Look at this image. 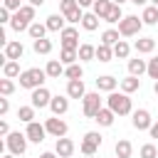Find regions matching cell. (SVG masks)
Listing matches in <instances>:
<instances>
[{"label": "cell", "instance_id": "obj_1", "mask_svg": "<svg viewBox=\"0 0 158 158\" xmlns=\"http://www.w3.org/2000/svg\"><path fill=\"white\" fill-rule=\"evenodd\" d=\"M32 20H35V5H22L20 10H15V15L10 20V27L15 32H22V30H30Z\"/></svg>", "mask_w": 158, "mask_h": 158}, {"label": "cell", "instance_id": "obj_2", "mask_svg": "<svg viewBox=\"0 0 158 158\" xmlns=\"http://www.w3.org/2000/svg\"><path fill=\"white\" fill-rule=\"evenodd\" d=\"M44 79H47V72L40 67H32V69H25L20 74V86L22 89H37L44 84Z\"/></svg>", "mask_w": 158, "mask_h": 158}, {"label": "cell", "instance_id": "obj_3", "mask_svg": "<svg viewBox=\"0 0 158 158\" xmlns=\"http://www.w3.org/2000/svg\"><path fill=\"white\" fill-rule=\"evenodd\" d=\"M106 104H109V109H111L114 114H118V116H126V114H131V99H128V94H126V91H121V94H116V91H109V99H106Z\"/></svg>", "mask_w": 158, "mask_h": 158}, {"label": "cell", "instance_id": "obj_4", "mask_svg": "<svg viewBox=\"0 0 158 158\" xmlns=\"http://www.w3.org/2000/svg\"><path fill=\"white\" fill-rule=\"evenodd\" d=\"M27 133H20V131H12V133H7V138H5V146L10 148V153H15V156H22L25 151H27Z\"/></svg>", "mask_w": 158, "mask_h": 158}, {"label": "cell", "instance_id": "obj_5", "mask_svg": "<svg viewBox=\"0 0 158 158\" xmlns=\"http://www.w3.org/2000/svg\"><path fill=\"white\" fill-rule=\"evenodd\" d=\"M141 27H143V20L136 17V15H126V17L118 22V32H121V37H133V35L141 32Z\"/></svg>", "mask_w": 158, "mask_h": 158}, {"label": "cell", "instance_id": "obj_6", "mask_svg": "<svg viewBox=\"0 0 158 158\" xmlns=\"http://www.w3.org/2000/svg\"><path fill=\"white\" fill-rule=\"evenodd\" d=\"M99 146H101V133L99 131H89V133H84V141H81L79 148H81L84 156H96Z\"/></svg>", "mask_w": 158, "mask_h": 158}, {"label": "cell", "instance_id": "obj_7", "mask_svg": "<svg viewBox=\"0 0 158 158\" xmlns=\"http://www.w3.org/2000/svg\"><path fill=\"white\" fill-rule=\"evenodd\" d=\"M84 116L86 118H94L96 114H99V109H101V96H99V91H89V94H84Z\"/></svg>", "mask_w": 158, "mask_h": 158}, {"label": "cell", "instance_id": "obj_8", "mask_svg": "<svg viewBox=\"0 0 158 158\" xmlns=\"http://www.w3.org/2000/svg\"><path fill=\"white\" fill-rule=\"evenodd\" d=\"M62 37V49H79V32L77 27H64L59 32Z\"/></svg>", "mask_w": 158, "mask_h": 158}, {"label": "cell", "instance_id": "obj_9", "mask_svg": "<svg viewBox=\"0 0 158 158\" xmlns=\"http://www.w3.org/2000/svg\"><path fill=\"white\" fill-rule=\"evenodd\" d=\"M44 128H47V133H52L54 138H62V136H67V131H69V126H67L62 118H57V116L47 118V121H44Z\"/></svg>", "mask_w": 158, "mask_h": 158}, {"label": "cell", "instance_id": "obj_10", "mask_svg": "<svg viewBox=\"0 0 158 158\" xmlns=\"http://www.w3.org/2000/svg\"><path fill=\"white\" fill-rule=\"evenodd\" d=\"M32 106L35 109H44V106H49V101H52V94L44 89V86H37V89H32Z\"/></svg>", "mask_w": 158, "mask_h": 158}, {"label": "cell", "instance_id": "obj_11", "mask_svg": "<svg viewBox=\"0 0 158 158\" xmlns=\"http://www.w3.org/2000/svg\"><path fill=\"white\" fill-rule=\"evenodd\" d=\"M25 133H27V138H30L32 143H42V141H44V136H47V128H44L42 123H37V121H30Z\"/></svg>", "mask_w": 158, "mask_h": 158}, {"label": "cell", "instance_id": "obj_12", "mask_svg": "<svg viewBox=\"0 0 158 158\" xmlns=\"http://www.w3.org/2000/svg\"><path fill=\"white\" fill-rule=\"evenodd\" d=\"M131 123H133V128H138V131H146V128H151L153 123H151V114L146 111V109H138V111H133V118H131Z\"/></svg>", "mask_w": 158, "mask_h": 158}, {"label": "cell", "instance_id": "obj_13", "mask_svg": "<svg viewBox=\"0 0 158 158\" xmlns=\"http://www.w3.org/2000/svg\"><path fill=\"white\" fill-rule=\"evenodd\" d=\"M86 89H84V81L81 79H69L67 81V96L69 99H84Z\"/></svg>", "mask_w": 158, "mask_h": 158}, {"label": "cell", "instance_id": "obj_14", "mask_svg": "<svg viewBox=\"0 0 158 158\" xmlns=\"http://www.w3.org/2000/svg\"><path fill=\"white\" fill-rule=\"evenodd\" d=\"M54 151H57V156L59 158H69L72 153H74V141L72 138H57V146H54Z\"/></svg>", "mask_w": 158, "mask_h": 158}, {"label": "cell", "instance_id": "obj_15", "mask_svg": "<svg viewBox=\"0 0 158 158\" xmlns=\"http://www.w3.org/2000/svg\"><path fill=\"white\" fill-rule=\"evenodd\" d=\"M49 109H52L54 116H62V114H67V109H69V99H67V96H52Z\"/></svg>", "mask_w": 158, "mask_h": 158}, {"label": "cell", "instance_id": "obj_16", "mask_svg": "<svg viewBox=\"0 0 158 158\" xmlns=\"http://www.w3.org/2000/svg\"><path fill=\"white\" fill-rule=\"evenodd\" d=\"M44 72H47L49 79H59V74H64V64H62V59H49L47 67H44Z\"/></svg>", "mask_w": 158, "mask_h": 158}, {"label": "cell", "instance_id": "obj_17", "mask_svg": "<svg viewBox=\"0 0 158 158\" xmlns=\"http://www.w3.org/2000/svg\"><path fill=\"white\" fill-rule=\"evenodd\" d=\"M114 118H116V114H114L109 106H106V109L101 106V109H99V114L94 116V121H96L99 126H111V123H114Z\"/></svg>", "mask_w": 158, "mask_h": 158}, {"label": "cell", "instance_id": "obj_18", "mask_svg": "<svg viewBox=\"0 0 158 158\" xmlns=\"http://www.w3.org/2000/svg\"><path fill=\"white\" fill-rule=\"evenodd\" d=\"M156 44H158V42H156L153 37H141V40H136V44H133V47H136V52L148 54V52H153V49H156Z\"/></svg>", "mask_w": 158, "mask_h": 158}, {"label": "cell", "instance_id": "obj_19", "mask_svg": "<svg viewBox=\"0 0 158 158\" xmlns=\"http://www.w3.org/2000/svg\"><path fill=\"white\" fill-rule=\"evenodd\" d=\"M25 54V47L20 42H7L5 44V59H20Z\"/></svg>", "mask_w": 158, "mask_h": 158}, {"label": "cell", "instance_id": "obj_20", "mask_svg": "<svg viewBox=\"0 0 158 158\" xmlns=\"http://www.w3.org/2000/svg\"><path fill=\"white\" fill-rule=\"evenodd\" d=\"M116 84H118V79H114L111 74H104V77L96 79V89H99V91H114Z\"/></svg>", "mask_w": 158, "mask_h": 158}, {"label": "cell", "instance_id": "obj_21", "mask_svg": "<svg viewBox=\"0 0 158 158\" xmlns=\"http://www.w3.org/2000/svg\"><path fill=\"white\" fill-rule=\"evenodd\" d=\"M114 151H116V156H118V158H131V153H133V146H131V141H128V138H118Z\"/></svg>", "mask_w": 158, "mask_h": 158}, {"label": "cell", "instance_id": "obj_22", "mask_svg": "<svg viewBox=\"0 0 158 158\" xmlns=\"http://www.w3.org/2000/svg\"><path fill=\"white\" fill-rule=\"evenodd\" d=\"M114 7V2L111 0H94V5H91V10H94V15H99L101 20H106V15H109V10Z\"/></svg>", "mask_w": 158, "mask_h": 158}, {"label": "cell", "instance_id": "obj_23", "mask_svg": "<svg viewBox=\"0 0 158 158\" xmlns=\"http://www.w3.org/2000/svg\"><path fill=\"white\" fill-rule=\"evenodd\" d=\"M64 20H67L64 15H49L44 25H47L49 32H62V30H64Z\"/></svg>", "mask_w": 158, "mask_h": 158}, {"label": "cell", "instance_id": "obj_24", "mask_svg": "<svg viewBox=\"0 0 158 158\" xmlns=\"http://www.w3.org/2000/svg\"><path fill=\"white\" fill-rule=\"evenodd\" d=\"M79 59H84V62H91V59H96V47L94 44H89V42H84V44H79Z\"/></svg>", "mask_w": 158, "mask_h": 158}, {"label": "cell", "instance_id": "obj_25", "mask_svg": "<svg viewBox=\"0 0 158 158\" xmlns=\"http://www.w3.org/2000/svg\"><path fill=\"white\" fill-rule=\"evenodd\" d=\"M138 86H141V79L133 77V74H128L126 79H121V91H126V94H133Z\"/></svg>", "mask_w": 158, "mask_h": 158}, {"label": "cell", "instance_id": "obj_26", "mask_svg": "<svg viewBox=\"0 0 158 158\" xmlns=\"http://www.w3.org/2000/svg\"><path fill=\"white\" fill-rule=\"evenodd\" d=\"M99 20H101L99 15H94V12H86V15L81 17V27H84L86 32H94V30L99 27Z\"/></svg>", "mask_w": 158, "mask_h": 158}, {"label": "cell", "instance_id": "obj_27", "mask_svg": "<svg viewBox=\"0 0 158 158\" xmlns=\"http://www.w3.org/2000/svg\"><path fill=\"white\" fill-rule=\"evenodd\" d=\"M143 72H148V64H146L143 59H128V74L141 77Z\"/></svg>", "mask_w": 158, "mask_h": 158}, {"label": "cell", "instance_id": "obj_28", "mask_svg": "<svg viewBox=\"0 0 158 158\" xmlns=\"http://www.w3.org/2000/svg\"><path fill=\"white\" fill-rule=\"evenodd\" d=\"M2 74H5L7 79L20 77V62H17V59H7V62L2 64Z\"/></svg>", "mask_w": 158, "mask_h": 158}, {"label": "cell", "instance_id": "obj_29", "mask_svg": "<svg viewBox=\"0 0 158 158\" xmlns=\"http://www.w3.org/2000/svg\"><path fill=\"white\" fill-rule=\"evenodd\" d=\"M96 59H99V62H111V59H114V47H109V44L101 42V44L96 47Z\"/></svg>", "mask_w": 158, "mask_h": 158}, {"label": "cell", "instance_id": "obj_30", "mask_svg": "<svg viewBox=\"0 0 158 158\" xmlns=\"http://www.w3.org/2000/svg\"><path fill=\"white\" fill-rule=\"evenodd\" d=\"M32 49H35L37 54H49V52H52V42H49L47 37H42V40H35V42H32Z\"/></svg>", "mask_w": 158, "mask_h": 158}, {"label": "cell", "instance_id": "obj_31", "mask_svg": "<svg viewBox=\"0 0 158 158\" xmlns=\"http://www.w3.org/2000/svg\"><path fill=\"white\" fill-rule=\"evenodd\" d=\"M141 20H143V25H156V22H158V7H156V5L146 7L143 15H141Z\"/></svg>", "mask_w": 158, "mask_h": 158}, {"label": "cell", "instance_id": "obj_32", "mask_svg": "<svg viewBox=\"0 0 158 158\" xmlns=\"http://www.w3.org/2000/svg\"><path fill=\"white\" fill-rule=\"evenodd\" d=\"M27 32H30V37H32V40H42V37H44V32H47V25H42V22H32Z\"/></svg>", "mask_w": 158, "mask_h": 158}, {"label": "cell", "instance_id": "obj_33", "mask_svg": "<svg viewBox=\"0 0 158 158\" xmlns=\"http://www.w3.org/2000/svg\"><path fill=\"white\" fill-rule=\"evenodd\" d=\"M128 54H131V47H128L123 40H118V42L114 44V57H118V59H126Z\"/></svg>", "mask_w": 158, "mask_h": 158}, {"label": "cell", "instance_id": "obj_34", "mask_svg": "<svg viewBox=\"0 0 158 158\" xmlns=\"http://www.w3.org/2000/svg\"><path fill=\"white\" fill-rule=\"evenodd\" d=\"M17 118L25 121V123L35 121V106H20V109H17Z\"/></svg>", "mask_w": 158, "mask_h": 158}, {"label": "cell", "instance_id": "obj_35", "mask_svg": "<svg viewBox=\"0 0 158 158\" xmlns=\"http://www.w3.org/2000/svg\"><path fill=\"white\" fill-rule=\"evenodd\" d=\"M118 37H121V32H118V30H106V32L101 35V42H104V44H109V47H114V44L118 42Z\"/></svg>", "mask_w": 158, "mask_h": 158}, {"label": "cell", "instance_id": "obj_36", "mask_svg": "<svg viewBox=\"0 0 158 158\" xmlns=\"http://www.w3.org/2000/svg\"><path fill=\"white\" fill-rule=\"evenodd\" d=\"M59 59H62V64H74L79 59V52L77 49H62L59 52Z\"/></svg>", "mask_w": 158, "mask_h": 158}, {"label": "cell", "instance_id": "obj_37", "mask_svg": "<svg viewBox=\"0 0 158 158\" xmlns=\"http://www.w3.org/2000/svg\"><path fill=\"white\" fill-rule=\"evenodd\" d=\"M64 74H67V79H81V77H84V69H81V67L74 62V64H67Z\"/></svg>", "mask_w": 158, "mask_h": 158}, {"label": "cell", "instance_id": "obj_38", "mask_svg": "<svg viewBox=\"0 0 158 158\" xmlns=\"http://www.w3.org/2000/svg\"><path fill=\"white\" fill-rule=\"evenodd\" d=\"M121 20H123V15H121V5L114 2V7H111L109 15H106V22H121Z\"/></svg>", "mask_w": 158, "mask_h": 158}, {"label": "cell", "instance_id": "obj_39", "mask_svg": "<svg viewBox=\"0 0 158 158\" xmlns=\"http://www.w3.org/2000/svg\"><path fill=\"white\" fill-rule=\"evenodd\" d=\"M12 91H15L12 79H7V77H5V79H0V94H2V96H10Z\"/></svg>", "mask_w": 158, "mask_h": 158}, {"label": "cell", "instance_id": "obj_40", "mask_svg": "<svg viewBox=\"0 0 158 158\" xmlns=\"http://www.w3.org/2000/svg\"><path fill=\"white\" fill-rule=\"evenodd\" d=\"M141 158H158V148H156L153 143L141 146Z\"/></svg>", "mask_w": 158, "mask_h": 158}, {"label": "cell", "instance_id": "obj_41", "mask_svg": "<svg viewBox=\"0 0 158 158\" xmlns=\"http://www.w3.org/2000/svg\"><path fill=\"white\" fill-rule=\"evenodd\" d=\"M69 22H81V17H84V12H81V7H74V10H69L67 15H64Z\"/></svg>", "mask_w": 158, "mask_h": 158}, {"label": "cell", "instance_id": "obj_42", "mask_svg": "<svg viewBox=\"0 0 158 158\" xmlns=\"http://www.w3.org/2000/svg\"><path fill=\"white\" fill-rule=\"evenodd\" d=\"M74 7H79L77 0H59V10H62V15H67V12L74 10Z\"/></svg>", "mask_w": 158, "mask_h": 158}, {"label": "cell", "instance_id": "obj_43", "mask_svg": "<svg viewBox=\"0 0 158 158\" xmlns=\"http://www.w3.org/2000/svg\"><path fill=\"white\" fill-rule=\"evenodd\" d=\"M148 77L151 79H158V57L148 62Z\"/></svg>", "mask_w": 158, "mask_h": 158}, {"label": "cell", "instance_id": "obj_44", "mask_svg": "<svg viewBox=\"0 0 158 158\" xmlns=\"http://www.w3.org/2000/svg\"><path fill=\"white\" fill-rule=\"evenodd\" d=\"M2 7H7V10H20V7H22V0H2Z\"/></svg>", "mask_w": 158, "mask_h": 158}, {"label": "cell", "instance_id": "obj_45", "mask_svg": "<svg viewBox=\"0 0 158 158\" xmlns=\"http://www.w3.org/2000/svg\"><path fill=\"white\" fill-rule=\"evenodd\" d=\"M10 20H12L10 17V10L7 7H0V25H10Z\"/></svg>", "mask_w": 158, "mask_h": 158}, {"label": "cell", "instance_id": "obj_46", "mask_svg": "<svg viewBox=\"0 0 158 158\" xmlns=\"http://www.w3.org/2000/svg\"><path fill=\"white\" fill-rule=\"evenodd\" d=\"M7 111H10V101H7V99H5V96H2V99H0V114H2V116H5V114H7Z\"/></svg>", "mask_w": 158, "mask_h": 158}, {"label": "cell", "instance_id": "obj_47", "mask_svg": "<svg viewBox=\"0 0 158 158\" xmlns=\"http://www.w3.org/2000/svg\"><path fill=\"white\" fill-rule=\"evenodd\" d=\"M0 133H2V136H7V133H10V126H7V121H0Z\"/></svg>", "mask_w": 158, "mask_h": 158}, {"label": "cell", "instance_id": "obj_48", "mask_svg": "<svg viewBox=\"0 0 158 158\" xmlns=\"http://www.w3.org/2000/svg\"><path fill=\"white\" fill-rule=\"evenodd\" d=\"M148 131H151V138H158V121H156V123H153Z\"/></svg>", "mask_w": 158, "mask_h": 158}, {"label": "cell", "instance_id": "obj_49", "mask_svg": "<svg viewBox=\"0 0 158 158\" xmlns=\"http://www.w3.org/2000/svg\"><path fill=\"white\" fill-rule=\"evenodd\" d=\"M79 2V7H91L94 5V0H77Z\"/></svg>", "mask_w": 158, "mask_h": 158}, {"label": "cell", "instance_id": "obj_50", "mask_svg": "<svg viewBox=\"0 0 158 158\" xmlns=\"http://www.w3.org/2000/svg\"><path fill=\"white\" fill-rule=\"evenodd\" d=\"M40 158H57V151H54V153H42Z\"/></svg>", "mask_w": 158, "mask_h": 158}, {"label": "cell", "instance_id": "obj_51", "mask_svg": "<svg viewBox=\"0 0 158 158\" xmlns=\"http://www.w3.org/2000/svg\"><path fill=\"white\" fill-rule=\"evenodd\" d=\"M30 5H35V7H40V5H44V0H30Z\"/></svg>", "mask_w": 158, "mask_h": 158}, {"label": "cell", "instance_id": "obj_52", "mask_svg": "<svg viewBox=\"0 0 158 158\" xmlns=\"http://www.w3.org/2000/svg\"><path fill=\"white\" fill-rule=\"evenodd\" d=\"M131 2H133V5H146L148 0H131Z\"/></svg>", "mask_w": 158, "mask_h": 158}, {"label": "cell", "instance_id": "obj_53", "mask_svg": "<svg viewBox=\"0 0 158 158\" xmlns=\"http://www.w3.org/2000/svg\"><path fill=\"white\" fill-rule=\"evenodd\" d=\"M153 91H156V94H158V79H156V84H153Z\"/></svg>", "mask_w": 158, "mask_h": 158}, {"label": "cell", "instance_id": "obj_54", "mask_svg": "<svg viewBox=\"0 0 158 158\" xmlns=\"http://www.w3.org/2000/svg\"><path fill=\"white\" fill-rule=\"evenodd\" d=\"M2 158H17V156H15V153H7V156H2Z\"/></svg>", "mask_w": 158, "mask_h": 158}, {"label": "cell", "instance_id": "obj_55", "mask_svg": "<svg viewBox=\"0 0 158 158\" xmlns=\"http://www.w3.org/2000/svg\"><path fill=\"white\" fill-rule=\"evenodd\" d=\"M111 2H116V5H123V2H126V0H111Z\"/></svg>", "mask_w": 158, "mask_h": 158}, {"label": "cell", "instance_id": "obj_56", "mask_svg": "<svg viewBox=\"0 0 158 158\" xmlns=\"http://www.w3.org/2000/svg\"><path fill=\"white\" fill-rule=\"evenodd\" d=\"M151 2H153V5H156V7H158V0H151Z\"/></svg>", "mask_w": 158, "mask_h": 158}, {"label": "cell", "instance_id": "obj_57", "mask_svg": "<svg viewBox=\"0 0 158 158\" xmlns=\"http://www.w3.org/2000/svg\"><path fill=\"white\" fill-rule=\"evenodd\" d=\"M86 158H94V156H86Z\"/></svg>", "mask_w": 158, "mask_h": 158}, {"label": "cell", "instance_id": "obj_58", "mask_svg": "<svg viewBox=\"0 0 158 158\" xmlns=\"http://www.w3.org/2000/svg\"><path fill=\"white\" fill-rule=\"evenodd\" d=\"M116 158H118V156H116Z\"/></svg>", "mask_w": 158, "mask_h": 158}]
</instances>
